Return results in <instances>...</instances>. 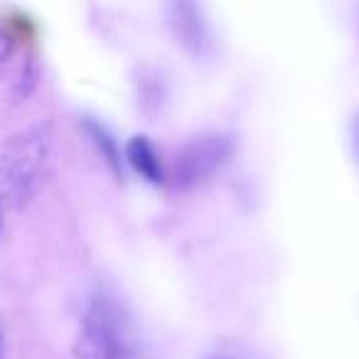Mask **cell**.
I'll use <instances>...</instances> for the list:
<instances>
[{
    "mask_svg": "<svg viewBox=\"0 0 359 359\" xmlns=\"http://www.w3.org/2000/svg\"><path fill=\"white\" fill-rule=\"evenodd\" d=\"M55 126L50 118H37L18 128L0 145V187L13 205H25L35 195L50 158Z\"/></svg>",
    "mask_w": 359,
    "mask_h": 359,
    "instance_id": "cell-1",
    "label": "cell"
},
{
    "mask_svg": "<svg viewBox=\"0 0 359 359\" xmlns=\"http://www.w3.org/2000/svg\"><path fill=\"white\" fill-rule=\"evenodd\" d=\"M74 347L79 359H140L130 337L128 315L106 293L89 300Z\"/></svg>",
    "mask_w": 359,
    "mask_h": 359,
    "instance_id": "cell-2",
    "label": "cell"
},
{
    "mask_svg": "<svg viewBox=\"0 0 359 359\" xmlns=\"http://www.w3.org/2000/svg\"><path fill=\"white\" fill-rule=\"evenodd\" d=\"M234 153V140L226 133L207 130V133L192 135L182 148L177 150L175 158V182L180 187H190L210 177L212 172L222 168Z\"/></svg>",
    "mask_w": 359,
    "mask_h": 359,
    "instance_id": "cell-3",
    "label": "cell"
},
{
    "mask_svg": "<svg viewBox=\"0 0 359 359\" xmlns=\"http://www.w3.org/2000/svg\"><path fill=\"white\" fill-rule=\"evenodd\" d=\"M170 25H172L175 35L185 42L190 50H195V52L210 50V45H212L210 25H207L200 6L187 3V0L172 3V6H170Z\"/></svg>",
    "mask_w": 359,
    "mask_h": 359,
    "instance_id": "cell-4",
    "label": "cell"
},
{
    "mask_svg": "<svg viewBox=\"0 0 359 359\" xmlns=\"http://www.w3.org/2000/svg\"><path fill=\"white\" fill-rule=\"evenodd\" d=\"M126 158L133 165L135 172H140L145 180H150V182H163L165 180L160 153H158V148H155V143L145 133L130 135L128 143H126Z\"/></svg>",
    "mask_w": 359,
    "mask_h": 359,
    "instance_id": "cell-5",
    "label": "cell"
},
{
    "mask_svg": "<svg viewBox=\"0 0 359 359\" xmlns=\"http://www.w3.org/2000/svg\"><path fill=\"white\" fill-rule=\"evenodd\" d=\"M84 128H86V133H89V138L96 143V148L101 150V155L106 158V163H109L116 172H121V150H118L116 138L111 135V130L106 128L101 121H96L94 116H86Z\"/></svg>",
    "mask_w": 359,
    "mask_h": 359,
    "instance_id": "cell-6",
    "label": "cell"
},
{
    "mask_svg": "<svg viewBox=\"0 0 359 359\" xmlns=\"http://www.w3.org/2000/svg\"><path fill=\"white\" fill-rule=\"evenodd\" d=\"M13 50H15V37L0 27V62L8 60V57L13 55Z\"/></svg>",
    "mask_w": 359,
    "mask_h": 359,
    "instance_id": "cell-7",
    "label": "cell"
},
{
    "mask_svg": "<svg viewBox=\"0 0 359 359\" xmlns=\"http://www.w3.org/2000/svg\"><path fill=\"white\" fill-rule=\"evenodd\" d=\"M352 130H354V145H357V153H359V114L354 116V126H352Z\"/></svg>",
    "mask_w": 359,
    "mask_h": 359,
    "instance_id": "cell-8",
    "label": "cell"
},
{
    "mask_svg": "<svg viewBox=\"0 0 359 359\" xmlns=\"http://www.w3.org/2000/svg\"><path fill=\"white\" fill-rule=\"evenodd\" d=\"M207 359H234L231 354H210Z\"/></svg>",
    "mask_w": 359,
    "mask_h": 359,
    "instance_id": "cell-9",
    "label": "cell"
},
{
    "mask_svg": "<svg viewBox=\"0 0 359 359\" xmlns=\"http://www.w3.org/2000/svg\"><path fill=\"white\" fill-rule=\"evenodd\" d=\"M0 359H3V327H0Z\"/></svg>",
    "mask_w": 359,
    "mask_h": 359,
    "instance_id": "cell-10",
    "label": "cell"
},
{
    "mask_svg": "<svg viewBox=\"0 0 359 359\" xmlns=\"http://www.w3.org/2000/svg\"><path fill=\"white\" fill-rule=\"evenodd\" d=\"M0 219H3V212H0Z\"/></svg>",
    "mask_w": 359,
    "mask_h": 359,
    "instance_id": "cell-11",
    "label": "cell"
}]
</instances>
